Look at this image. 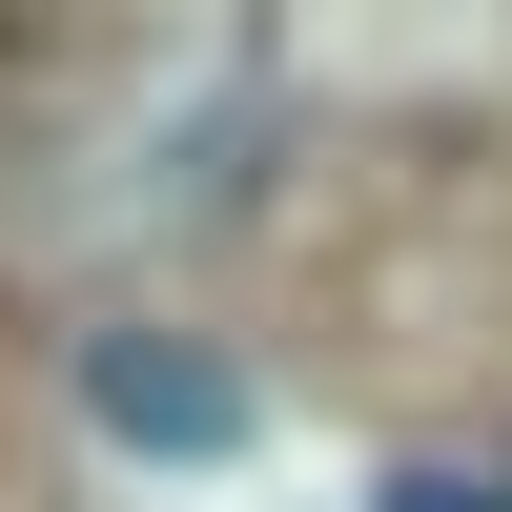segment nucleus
Instances as JSON below:
<instances>
[{
  "label": "nucleus",
  "instance_id": "obj_1",
  "mask_svg": "<svg viewBox=\"0 0 512 512\" xmlns=\"http://www.w3.org/2000/svg\"><path fill=\"white\" fill-rule=\"evenodd\" d=\"M82 410H103L123 451H164V472L246 451V369H226V349H185V328H82Z\"/></svg>",
  "mask_w": 512,
  "mask_h": 512
},
{
  "label": "nucleus",
  "instance_id": "obj_2",
  "mask_svg": "<svg viewBox=\"0 0 512 512\" xmlns=\"http://www.w3.org/2000/svg\"><path fill=\"white\" fill-rule=\"evenodd\" d=\"M390 512H512V451L492 472H390Z\"/></svg>",
  "mask_w": 512,
  "mask_h": 512
}]
</instances>
